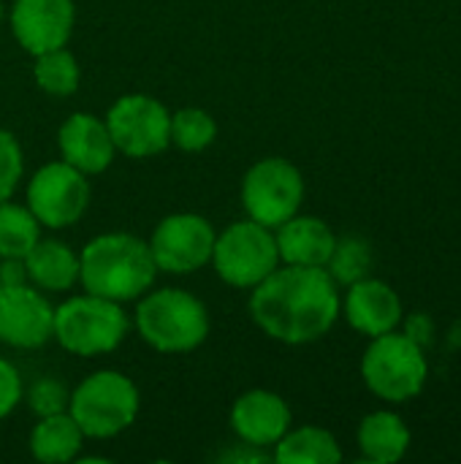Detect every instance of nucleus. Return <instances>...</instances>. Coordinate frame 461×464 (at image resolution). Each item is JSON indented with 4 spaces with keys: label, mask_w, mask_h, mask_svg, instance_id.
I'll use <instances>...</instances> for the list:
<instances>
[{
    "label": "nucleus",
    "mask_w": 461,
    "mask_h": 464,
    "mask_svg": "<svg viewBox=\"0 0 461 464\" xmlns=\"http://www.w3.org/2000/svg\"><path fill=\"white\" fill-rule=\"evenodd\" d=\"M361 375L372 394L389 402H405L416 397L427 383V359L421 345L408 334H380L372 337L361 359Z\"/></svg>",
    "instance_id": "7"
},
{
    "label": "nucleus",
    "mask_w": 461,
    "mask_h": 464,
    "mask_svg": "<svg viewBox=\"0 0 461 464\" xmlns=\"http://www.w3.org/2000/svg\"><path fill=\"white\" fill-rule=\"evenodd\" d=\"M239 196L250 220L277 228L299 212L304 201V179L291 160L264 158L245 171Z\"/></svg>",
    "instance_id": "8"
},
{
    "label": "nucleus",
    "mask_w": 461,
    "mask_h": 464,
    "mask_svg": "<svg viewBox=\"0 0 461 464\" xmlns=\"http://www.w3.org/2000/svg\"><path fill=\"white\" fill-rule=\"evenodd\" d=\"M22 169H24V155L11 130L0 128V204L14 196V190L22 182Z\"/></svg>",
    "instance_id": "26"
},
{
    "label": "nucleus",
    "mask_w": 461,
    "mask_h": 464,
    "mask_svg": "<svg viewBox=\"0 0 461 464\" xmlns=\"http://www.w3.org/2000/svg\"><path fill=\"white\" fill-rule=\"evenodd\" d=\"M209 264L226 285L253 291L280 266L274 228H266L250 218L226 226L215 237Z\"/></svg>",
    "instance_id": "6"
},
{
    "label": "nucleus",
    "mask_w": 461,
    "mask_h": 464,
    "mask_svg": "<svg viewBox=\"0 0 461 464\" xmlns=\"http://www.w3.org/2000/svg\"><path fill=\"white\" fill-rule=\"evenodd\" d=\"M24 201L41 226L52 231L68 228L79 223L90 207L87 174L68 166L65 160L46 163L30 177Z\"/></svg>",
    "instance_id": "10"
},
{
    "label": "nucleus",
    "mask_w": 461,
    "mask_h": 464,
    "mask_svg": "<svg viewBox=\"0 0 461 464\" xmlns=\"http://www.w3.org/2000/svg\"><path fill=\"white\" fill-rule=\"evenodd\" d=\"M217 139V122L206 109L185 106L171 114V144L182 152H204Z\"/></svg>",
    "instance_id": "24"
},
{
    "label": "nucleus",
    "mask_w": 461,
    "mask_h": 464,
    "mask_svg": "<svg viewBox=\"0 0 461 464\" xmlns=\"http://www.w3.org/2000/svg\"><path fill=\"white\" fill-rule=\"evenodd\" d=\"M272 449V459L280 464H337L342 459L340 443L321 427L288 430Z\"/></svg>",
    "instance_id": "21"
},
{
    "label": "nucleus",
    "mask_w": 461,
    "mask_h": 464,
    "mask_svg": "<svg viewBox=\"0 0 461 464\" xmlns=\"http://www.w3.org/2000/svg\"><path fill=\"white\" fill-rule=\"evenodd\" d=\"M136 332L158 353H187L209 337L206 304L182 288H160L139 296Z\"/></svg>",
    "instance_id": "3"
},
{
    "label": "nucleus",
    "mask_w": 461,
    "mask_h": 464,
    "mask_svg": "<svg viewBox=\"0 0 461 464\" xmlns=\"http://www.w3.org/2000/svg\"><path fill=\"white\" fill-rule=\"evenodd\" d=\"M68 389L57 381V378H38L30 389H27V408L43 419V416H54V413H65L68 411Z\"/></svg>",
    "instance_id": "27"
},
{
    "label": "nucleus",
    "mask_w": 461,
    "mask_h": 464,
    "mask_svg": "<svg viewBox=\"0 0 461 464\" xmlns=\"http://www.w3.org/2000/svg\"><path fill=\"white\" fill-rule=\"evenodd\" d=\"M22 264L27 277L41 291L62 294L79 283V253H73L60 239H38Z\"/></svg>",
    "instance_id": "18"
},
{
    "label": "nucleus",
    "mask_w": 461,
    "mask_h": 464,
    "mask_svg": "<svg viewBox=\"0 0 461 464\" xmlns=\"http://www.w3.org/2000/svg\"><path fill=\"white\" fill-rule=\"evenodd\" d=\"M27 272H24V264L19 258H3V266H0V283H24Z\"/></svg>",
    "instance_id": "30"
},
{
    "label": "nucleus",
    "mask_w": 461,
    "mask_h": 464,
    "mask_svg": "<svg viewBox=\"0 0 461 464\" xmlns=\"http://www.w3.org/2000/svg\"><path fill=\"white\" fill-rule=\"evenodd\" d=\"M255 326L285 345H307L329 334L340 315L337 283L326 266H277L250 294Z\"/></svg>",
    "instance_id": "1"
},
{
    "label": "nucleus",
    "mask_w": 461,
    "mask_h": 464,
    "mask_svg": "<svg viewBox=\"0 0 461 464\" xmlns=\"http://www.w3.org/2000/svg\"><path fill=\"white\" fill-rule=\"evenodd\" d=\"M57 150H60V160H65L68 166L79 169L87 177L103 174L117 158V147L111 141L106 120L87 111L71 114L60 125Z\"/></svg>",
    "instance_id": "15"
},
{
    "label": "nucleus",
    "mask_w": 461,
    "mask_h": 464,
    "mask_svg": "<svg viewBox=\"0 0 461 464\" xmlns=\"http://www.w3.org/2000/svg\"><path fill=\"white\" fill-rule=\"evenodd\" d=\"M274 242L280 253V264L291 266H326L337 237L334 231L312 215H293L283 226L274 228Z\"/></svg>",
    "instance_id": "17"
},
{
    "label": "nucleus",
    "mask_w": 461,
    "mask_h": 464,
    "mask_svg": "<svg viewBox=\"0 0 461 464\" xmlns=\"http://www.w3.org/2000/svg\"><path fill=\"white\" fill-rule=\"evenodd\" d=\"M405 334L416 343V345H429L432 343V334H435V324L424 315V313H416L405 321Z\"/></svg>",
    "instance_id": "29"
},
{
    "label": "nucleus",
    "mask_w": 461,
    "mask_h": 464,
    "mask_svg": "<svg viewBox=\"0 0 461 464\" xmlns=\"http://www.w3.org/2000/svg\"><path fill=\"white\" fill-rule=\"evenodd\" d=\"M370 266H372V250H370V242L361 237L337 239V245L326 261V272L331 275L334 283H342V285H353V283L364 280Z\"/></svg>",
    "instance_id": "25"
},
{
    "label": "nucleus",
    "mask_w": 461,
    "mask_h": 464,
    "mask_svg": "<svg viewBox=\"0 0 461 464\" xmlns=\"http://www.w3.org/2000/svg\"><path fill=\"white\" fill-rule=\"evenodd\" d=\"M139 405V389L128 375L117 370H98L71 392L68 413L84 438L106 440L133 427Z\"/></svg>",
    "instance_id": "5"
},
{
    "label": "nucleus",
    "mask_w": 461,
    "mask_h": 464,
    "mask_svg": "<svg viewBox=\"0 0 461 464\" xmlns=\"http://www.w3.org/2000/svg\"><path fill=\"white\" fill-rule=\"evenodd\" d=\"M22 394H24V386H22L19 370L8 359H0V421L16 411V405L22 402Z\"/></svg>",
    "instance_id": "28"
},
{
    "label": "nucleus",
    "mask_w": 461,
    "mask_h": 464,
    "mask_svg": "<svg viewBox=\"0 0 461 464\" xmlns=\"http://www.w3.org/2000/svg\"><path fill=\"white\" fill-rule=\"evenodd\" d=\"M410 446V432L397 413H370L359 427V449L370 462L391 464L405 457Z\"/></svg>",
    "instance_id": "20"
},
{
    "label": "nucleus",
    "mask_w": 461,
    "mask_h": 464,
    "mask_svg": "<svg viewBox=\"0 0 461 464\" xmlns=\"http://www.w3.org/2000/svg\"><path fill=\"white\" fill-rule=\"evenodd\" d=\"M128 329L130 321L120 302L82 294L54 307L52 340H57L62 351L90 359L117 351Z\"/></svg>",
    "instance_id": "4"
},
{
    "label": "nucleus",
    "mask_w": 461,
    "mask_h": 464,
    "mask_svg": "<svg viewBox=\"0 0 461 464\" xmlns=\"http://www.w3.org/2000/svg\"><path fill=\"white\" fill-rule=\"evenodd\" d=\"M33 79H35L41 92L54 95V98H68L79 90L82 71H79L76 57L65 46H60V49H49V52L35 54Z\"/></svg>",
    "instance_id": "23"
},
{
    "label": "nucleus",
    "mask_w": 461,
    "mask_h": 464,
    "mask_svg": "<svg viewBox=\"0 0 461 464\" xmlns=\"http://www.w3.org/2000/svg\"><path fill=\"white\" fill-rule=\"evenodd\" d=\"M8 22L16 44L35 57L71 41L76 5L73 0H14Z\"/></svg>",
    "instance_id": "13"
},
{
    "label": "nucleus",
    "mask_w": 461,
    "mask_h": 464,
    "mask_svg": "<svg viewBox=\"0 0 461 464\" xmlns=\"http://www.w3.org/2000/svg\"><path fill=\"white\" fill-rule=\"evenodd\" d=\"M215 237L217 231L206 218L196 212H177L155 226L147 245L158 272L193 275L212 261Z\"/></svg>",
    "instance_id": "11"
},
{
    "label": "nucleus",
    "mask_w": 461,
    "mask_h": 464,
    "mask_svg": "<svg viewBox=\"0 0 461 464\" xmlns=\"http://www.w3.org/2000/svg\"><path fill=\"white\" fill-rule=\"evenodd\" d=\"M345 318L356 332L380 337L399 326L402 302L391 285L364 277V280L353 283L345 296Z\"/></svg>",
    "instance_id": "16"
},
{
    "label": "nucleus",
    "mask_w": 461,
    "mask_h": 464,
    "mask_svg": "<svg viewBox=\"0 0 461 464\" xmlns=\"http://www.w3.org/2000/svg\"><path fill=\"white\" fill-rule=\"evenodd\" d=\"M155 275L158 266L149 245L133 234H98L79 253V283L84 291L120 304L144 296Z\"/></svg>",
    "instance_id": "2"
},
{
    "label": "nucleus",
    "mask_w": 461,
    "mask_h": 464,
    "mask_svg": "<svg viewBox=\"0 0 461 464\" xmlns=\"http://www.w3.org/2000/svg\"><path fill=\"white\" fill-rule=\"evenodd\" d=\"M3 16H5V5H3V0H0V24H3Z\"/></svg>",
    "instance_id": "31"
},
{
    "label": "nucleus",
    "mask_w": 461,
    "mask_h": 464,
    "mask_svg": "<svg viewBox=\"0 0 461 464\" xmlns=\"http://www.w3.org/2000/svg\"><path fill=\"white\" fill-rule=\"evenodd\" d=\"M106 128L125 158H152L171 147V111L147 92L120 95L106 111Z\"/></svg>",
    "instance_id": "9"
},
{
    "label": "nucleus",
    "mask_w": 461,
    "mask_h": 464,
    "mask_svg": "<svg viewBox=\"0 0 461 464\" xmlns=\"http://www.w3.org/2000/svg\"><path fill=\"white\" fill-rule=\"evenodd\" d=\"M228 421L234 435L245 446L272 449L291 430V408L280 394L266 389H253L236 397Z\"/></svg>",
    "instance_id": "14"
},
{
    "label": "nucleus",
    "mask_w": 461,
    "mask_h": 464,
    "mask_svg": "<svg viewBox=\"0 0 461 464\" xmlns=\"http://www.w3.org/2000/svg\"><path fill=\"white\" fill-rule=\"evenodd\" d=\"M84 446V432L71 419V413H54L38 419L30 432V454L43 464L76 462Z\"/></svg>",
    "instance_id": "19"
},
{
    "label": "nucleus",
    "mask_w": 461,
    "mask_h": 464,
    "mask_svg": "<svg viewBox=\"0 0 461 464\" xmlns=\"http://www.w3.org/2000/svg\"><path fill=\"white\" fill-rule=\"evenodd\" d=\"M54 307L24 283H0V343L33 351L52 340Z\"/></svg>",
    "instance_id": "12"
},
{
    "label": "nucleus",
    "mask_w": 461,
    "mask_h": 464,
    "mask_svg": "<svg viewBox=\"0 0 461 464\" xmlns=\"http://www.w3.org/2000/svg\"><path fill=\"white\" fill-rule=\"evenodd\" d=\"M41 223L27 209V204H14L11 198L0 204V258H24L41 239Z\"/></svg>",
    "instance_id": "22"
}]
</instances>
